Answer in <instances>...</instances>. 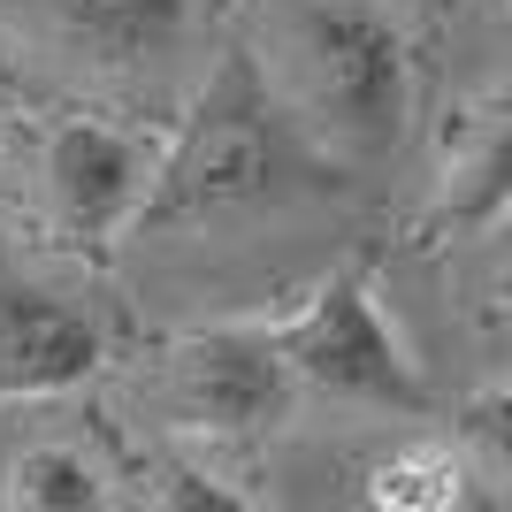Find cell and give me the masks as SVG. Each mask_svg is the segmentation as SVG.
<instances>
[{
	"instance_id": "6da1fadb",
	"label": "cell",
	"mask_w": 512,
	"mask_h": 512,
	"mask_svg": "<svg viewBox=\"0 0 512 512\" xmlns=\"http://www.w3.org/2000/svg\"><path fill=\"white\" fill-rule=\"evenodd\" d=\"M237 54L329 169H375L413 115V54L383 0H237Z\"/></svg>"
},
{
	"instance_id": "8fae6325",
	"label": "cell",
	"mask_w": 512,
	"mask_h": 512,
	"mask_svg": "<svg viewBox=\"0 0 512 512\" xmlns=\"http://www.w3.org/2000/svg\"><path fill=\"white\" fill-rule=\"evenodd\" d=\"M451 436H459V451L474 459V474L512 497V383L474 390L467 406H459V421H451Z\"/></svg>"
},
{
	"instance_id": "9c48e42d",
	"label": "cell",
	"mask_w": 512,
	"mask_h": 512,
	"mask_svg": "<svg viewBox=\"0 0 512 512\" xmlns=\"http://www.w3.org/2000/svg\"><path fill=\"white\" fill-rule=\"evenodd\" d=\"M482 497L490 490H482L474 459L459 451V436L451 444H406L367 474V505L383 512H459V505H482Z\"/></svg>"
},
{
	"instance_id": "ba28073f",
	"label": "cell",
	"mask_w": 512,
	"mask_h": 512,
	"mask_svg": "<svg viewBox=\"0 0 512 512\" xmlns=\"http://www.w3.org/2000/svg\"><path fill=\"white\" fill-rule=\"evenodd\" d=\"M497 214H512V92H497L444 161L436 184V230H490Z\"/></svg>"
},
{
	"instance_id": "30bf717a",
	"label": "cell",
	"mask_w": 512,
	"mask_h": 512,
	"mask_svg": "<svg viewBox=\"0 0 512 512\" xmlns=\"http://www.w3.org/2000/svg\"><path fill=\"white\" fill-rule=\"evenodd\" d=\"M100 497H107V482H100V467H92L85 451L39 444V451H23L16 467H8L0 505H16V512H92Z\"/></svg>"
},
{
	"instance_id": "277c9868",
	"label": "cell",
	"mask_w": 512,
	"mask_h": 512,
	"mask_svg": "<svg viewBox=\"0 0 512 512\" xmlns=\"http://www.w3.org/2000/svg\"><path fill=\"white\" fill-rule=\"evenodd\" d=\"M291 360L276 352L268 329H199L161 360L153 398L176 413V428H207V436H253L291 413Z\"/></svg>"
},
{
	"instance_id": "7a4b0ae2",
	"label": "cell",
	"mask_w": 512,
	"mask_h": 512,
	"mask_svg": "<svg viewBox=\"0 0 512 512\" xmlns=\"http://www.w3.org/2000/svg\"><path fill=\"white\" fill-rule=\"evenodd\" d=\"M321 161L306 146L291 115L268 100V85L253 77L245 54H222V69L207 77L184 138L169 146V161L153 169V192L138 207V230H222V222H245V214L276 207L291 192V169Z\"/></svg>"
},
{
	"instance_id": "5b68a950",
	"label": "cell",
	"mask_w": 512,
	"mask_h": 512,
	"mask_svg": "<svg viewBox=\"0 0 512 512\" xmlns=\"http://www.w3.org/2000/svg\"><path fill=\"white\" fill-rule=\"evenodd\" d=\"M39 192L62 237L100 245L123 222H138L153 192V153L115 123H62L39 153Z\"/></svg>"
},
{
	"instance_id": "8992f818",
	"label": "cell",
	"mask_w": 512,
	"mask_h": 512,
	"mask_svg": "<svg viewBox=\"0 0 512 512\" xmlns=\"http://www.w3.org/2000/svg\"><path fill=\"white\" fill-rule=\"evenodd\" d=\"M100 367V329L39 283L0 276V398H46Z\"/></svg>"
},
{
	"instance_id": "3957f363",
	"label": "cell",
	"mask_w": 512,
	"mask_h": 512,
	"mask_svg": "<svg viewBox=\"0 0 512 512\" xmlns=\"http://www.w3.org/2000/svg\"><path fill=\"white\" fill-rule=\"evenodd\" d=\"M276 352L291 360V375L329 398L352 406H383V413H421V375H413L406 344L390 337L383 306L367 291V276H329L299 314H283Z\"/></svg>"
},
{
	"instance_id": "52a82bcc",
	"label": "cell",
	"mask_w": 512,
	"mask_h": 512,
	"mask_svg": "<svg viewBox=\"0 0 512 512\" xmlns=\"http://www.w3.org/2000/svg\"><path fill=\"white\" fill-rule=\"evenodd\" d=\"M23 8L85 69H146L184 46V0H23Z\"/></svg>"
}]
</instances>
